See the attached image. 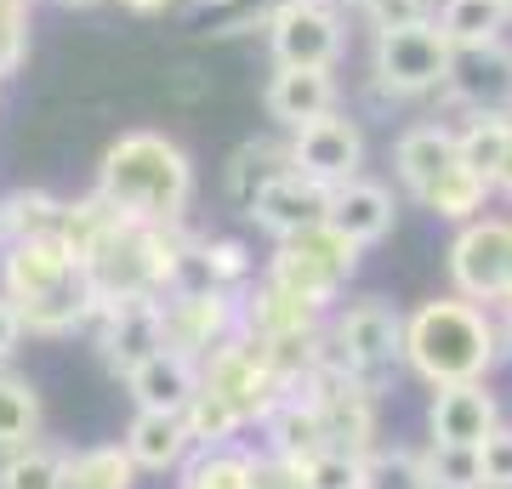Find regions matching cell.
<instances>
[{"instance_id": "obj_1", "label": "cell", "mask_w": 512, "mask_h": 489, "mask_svg": "<svg viewBox=\"0 0 512 489\" xmlns=\"http://www.w3.org/2000/svg\"><path fill=\"white\" fill-rule=\"evenodd\" d=\"M0 290L18 302L29 336H74L97 319V285L86 273V256L63 234H29L0 251Z\"/></svg>"}, {"instance_id": "obj_2", "label": "cell", "mask_w": 512, "mask_h": 489, "mask_svg": "<svg viewBox=\"0 0 512 489\" xmlns=\"http://www.w3.org/2000/svg\"><path fill=\"white\" fill-rule=\"evenodd\" d=\"M103 200L126 222H154V228H183L194 205V160L183 143H171L165 131H120L103 160H97V188Z\"/></svg>"}, {"instance_id": "obj_3", "label": "cell", "mask_w": 512, "mask_h": 489, "mask_svg": "<svg viewBox=\"0 0 512 489\" xmlns=\"http://www.w3.org/2000/svg\"><path fill=\"white\" fill-rule=\"evenodd\" d=\"M501 359V325L467 296H433L404 319V364L427 387L484 381Z\"/></svg>"}, {"instance_id": "obj_4", "label": "cell", "mask_w": 512, "mask_h": 489, "mask_svg": "<svg viewBox=\"0 0 512 489\" xmlns=\"http://www.w3.org/2000/svg\"><path fill=\"white\" fill-rule=\"evenodd\" d=\"M353 268H359V245L348 234H336L330 222L319 228H302L291 239H274V256H268V285H279L285 296L308 302L313 313H325L342 290H348Z\"/></svg>"}, {"instance_id": "obj_5", "label": "cell", "mask_w": 512, "mask_h": 489, "mask_svg": "<svg viewBox=\"0 0 512 489\" xmlns=\"http://www.w3.org/2000/svg\"><path fill=\"white\" fill-rule=\"evenodd\" d=\"M456 69V46L433 18L399 23V29H376L370 40V80L382 97H427V91L450 86Z\"/></svg>"}, {"instance_id": "obj_6", "label": "cell", "mask_w": 512, "mask_h": 489, "mask_svg": "<svg viewBox=\"0 0 512 489\" xmlns=\"http://www.w3.org/2000/svg\"><path fill=\"white\" fill-rule=\"evenodd\" d=\"M160 319H165V347H177L188 359H205L239 330V290L205 285V279L183 273L160 296Z\"/></svg>"}, {"instance_id": "obj_7", "label": "cell", "mask_w": 512, "mask_h": 489, "mask_svg": "<svg viewBox=\"0 0 512 489\" xmlns=\"http://www.w3.org/2000/svg\"><path fill=\"white\" fill-rule=\"evenodd\" d=\"M450 285L456 296L478 308L512 302V222L507 217H473L450 239Z\"/></svg>"}, {"instance_id": "obj_8", "label": "cell", "mask_w": 512, "mask_h": 489, "mask_svg": "<svg viewBox=\"0 0 512 489\" xmlns=\"http://www.w3.org/2000/svg\"><path fill=\"white\" fill-rule=\"evenodd\" d=\"M200 381L211 387V393H222V399L234 404L239 416H245V427H256V421L291 393V387L274 376L268 353H262L245 330H234L217 353H205V359H200Z\"/></svg>"}, {"instance_id": "obj_9", "label": "cell", "mask_w": 512, "mask_h": 489, "mask_svg": "<svg viewBox=\"0 0 512 489\" xmlns=\"http://www.w3.org/2000/svg\"><path fill=\"white\" fill-rule=\"evenodd\" d=\"M330 347H336V359L376 393L387 370L404 364V319L387 308L382 296H365V302H353V308L330 325Z\"/></svg>"}, {"instance_id": "obj_10", "label": "cell", "mask_w": 512, "mask_h": 489, "mask_svg": "<svg viewBox=\"0 0 512 489\" xmlns=\"http://www.w3.org/2000/svg\"><path fill=\"white\" fill-rule=\"evenodd\" d=\"M262 29H268L274 63H291V69H336L348 46L342 12L330 0H279Z\"/></svg>"}, {"instance_id": "obj_11", "label": "cell", "mask_w": 512, "mask_h": 489, "mask_svg": "<svg viewBox=\"0 0 512 489\" xmlns=\"http://www.w3.org/2000/svg\"><path fill=\"white\" fill-rule=\"evenodd\" d=\"M86 336L97 342L103 370L126 381L148 353H160L165 347L160 296H103V302H97V319L86 325Z\"/></svg>"}, {"instance_id": "obj_12", "label": "cell", "mask_w": 512, "mask_h": 489, "mask_svg": "<svg viewBox=\"0 0 512 489\" xmlns=\"http://www.w3.org/2000/svg\"><path fill=\"white\" fill-rule=\"evenodd\" d=\"M291 165L302 171V177L325 182V188H342V182L365 177V131H359V120H348L342 109L319 114V120H308V126L291 131Z\"/></svg>"}, {"instance_id": "obj_13", "label": "cell", "mask_w": 512, "mask_h": 489, "mask_svg": "<svg viewBox=\"0 0 512 489\" xmlns=\"http://www.w3.org/2000/svg\"><path fill=\"white\" fill-rule=\"evenodd\" d=\"M245 217H251L268 239H291V234L319 228V222L330 217V188L313 182V177H302V171L291 165V171H279V177L245 205Z\"/></svg>"}, {"instance_id": "obj_14", "label": "cell", "mask_w": 512, "mask_h": 489, "mask_svg": "<svg viewBox=\"0 0 512 489\" xmlns=\"http://www.w3.org/2000/svg\"><path fill=\"white\" fill-rule=\"evenodd\" d=\"M433 444H467L478 450L484 438L501 427V404L484 381H456V387H433V410H427Z\"/></svg>"}, {"instance_id": "obj_15", "label": "cell", "mask_w": 512, "mask_h": 489, "mask_svg": "<svg viewBox=\"0 0 512 489\" xmlns=\"http://www.w3.org/2000/svg\"><path fill=\"white\" fill-rule=\"evenodd\" d=\"M336 97H342L336 69H291V63H274L268 91H262L268 120L285 126V131H296V126H308V120H319V114H330L336 109Z\"/></svg>"}, {"instance_id": "obj_16", "label": "cell", "mask_w": 512, "mask_h": 489, "mask_svg": "<svg viewBox=\"0 0 512 489\" xmlns=\"http://www.w3.org/2000/svg\"><path fill=\"white\" fill-rule=\"evenodd\" d=\"M126 393H131L137 410L183 416L188 399L200 393V359H188V353H177V347H160V353H148V359L126 376Z\"/></svg>"}, {"instance_id": "obj_17", "label": "cell", "mask_w": 512, "mask_h": 489, "mask_svg": "<svg viewBox=\"0 0 512 489\" xmlns=\"http://www.w3.org/2000/svg\"><path fill=\"white\" fill-rule=\"evenodd\" d=\"M325 222L365 251V245H382V239L393 234L399 200H393V188H382V182L353 177V182H342V188H330V217Z\"/></svg>"}, {"instance_id": "obj_18", "label": "cell", "mask_w": 512, "mask_h": 489, "mask_svg": "<svg viewBox=\"0 0 512 489\" xmlns=\"http://www.w3.org/2000/svg\"><path fill=\"white\" fill-rule=\"evenodd\" d=\"M444 91H456L473 114H512V52L501 40L456 52V69H450Z\"/></svg>"}, {"instance_id": "obj_19", "label": "cell", "mask_w": 512, "mask_h": 489, "mask_svg": "<svg viewBox=\"0 0 512 489\" xmlns=\"http://www.w3.org/2000/svg\"><path fill=\"white\" fill-rule=\"evenodd\" d=\"M126 455L137 461V472H183V461L194 455L183 416H165V410H137L126 427Z\"/></svg>"}, {"instance_id": "obj_20", "label": "cell", "mask_w": 512, "mask_h": 489, "mask_svg": "<svg viewBox=\"0 0 512 489\" xmlns=\"http://www.w3.org/2000/svg\"><path fill=\"white\" fill-rule=\"evenodd\" d=\"M450 165H456V131L450 126H410L399 143H393V171H399V182L416 200L450 171Z\"/></svg>"}, {"instance_id": "obj_21", "label": "cell", "mask_w": 512, "mask_h": 489, "mask_svg": "<svg viewBox=\"0 0 512 489\" xmlns=\"http://www.w3.org/2000/svg\"><path fill=\"white\" fill-rule=\"evenodd\" d=\"M256 427H262V438H268V455H285V461H302V455L325 450L319 410H313V399L302 393V387H291V393L256 421Z\"/></svg>"}, {"instance_id": "obj_22", "label": "cell", "mask_w": 512, "mask_h": 489, "mask_svg": "<svg viewBox=\"0 0 512 489\" xmlns=\"http://www.w3.org/2000/svg\"><path fill=\"white\" fill-rule=\"evenodd\" d=\"M319 319H325V313H313L308 302L285 296V290L268 285V279H262L251 296H239V330L256 336V342H268V336H291V330H319Z\"/></svg>"}, {"instance_id": "obj_23", "label": "cell", "mask_w": 512, "mask_h": 489, "mask_svg": "<svg viewBox=\"0 0 512 489\" xmlns=\"http://www.w3.org/2000/svg\"><path fill=\"white\" fill-rule=\"evenodd\" d=\"M490 194H495V182L490 177H478L473 165H450L427 194H421V205L433 211V217H444V222H473V217H484V205H490Z\"/></svg>"}, {"instance_id": "obj_24", "label": "cell", "mask_w": 512, "mask_h": 489, "mask_svg": "<svg viewBox=\"0 0 512 489\" xmlns=\"http://www.w3.org/2000/svg\"><path fill=\"white\" fill-rule=\"evenodd\" d=\"M40 427H46V410H40V393L29 376H12L0 370V455L35 444Z\"/></svg>"}, {"instance_id": "obj_25", "label": "cell", "mask_w": 512, "mask_h": 489, "mask_svg": "<svg viewBox=\"0 0 512 489\" xmlns=\"http://www.w3.org/2000/svg\"><path fill=\"white\" fill-rule=\"evenodd\" d=\"M279 171H291V148L285 143H245L234 160H228V171H222V188H228V200L245 211Z\"/></svg>"}, {"instance_id": "obj_26", "label": "cell", "mask_w": 512, "mask_h": 489, "mask_svg": "<svg viewBox=\"0 0 512 489\" xmlns=\"http://www.w3.org/2000/svg\"><path fill=\"white\" fill-rule=\"evenodd\" d=\"M188 279H205V285H222V290H239L245 279L256 273V256L245 239H194V251H188Z\"/></svg>"}, {"instance_id": "obj_27", "label": "cell", "mask_w": 512, "mask_h": 489, "mask_svg": "<svg viewBox=\"0 0 512 489\" xmlns=\"http://www.w3.org/2000/svg\"><path fill=\"white\" fill-rule=\"evenodd\" d=\"M507 143H512V114H473V120L456 131V160L495 182L501 165H507Z\"/></svg>"}, {"instance_id": "obj_28", "label": "cell", "mask_w": 512, "mask_h": 489, "mask_svg": "<svg viewBox=\"0 0 512 489\" xmlns=\"http://www.w3.org/2000/svg\"><path fill=\"white\" fill-rule=\"evenodd\" d=\"M433 23L450 35V46H456V52H473V46H490V40H501V29H507V12H501V0H444Z\"/></svg>"}, {"instance_id": "obj_29", "label": "cell", "mask_w": 512, "mask_h": 489, "mask_svg": "<svg viewBox=\"0 0 512 489\" xmlns=\"http://www.w3.org/2000/svg\"><path fill=\"white\" fill-rule=\"evenodd\" d=\"M69 484V455L52 450L46 438L0 455V489H63Z\"/></svg>"}, {"instance_id": "obj_30", "label": "cell", "mask_w": 512, "mask_h": 489, "mask_svg": "<svg viewBox=\"0 0 512 489\" xmlns=\"http://www.w3.org/2000/svg\"><path fill=\"white\" fill-rule=\"evenodd\" d=\"M63 489H137V461L126 455V444H92V450L69 455Z\"/></svg>"}, {"instance_id": "obj_31", "label": "cell", "mask_w": 512, "mask_h": 489, "mask_svg": "<svg viewBox=\"0 0 512 489\" xmlns=\"http://www.w3.org/2000/svg\"><path fill=\"white\" fill-rule=\"evenodd\" d=\"M183 421H188V438H194V450H222V444H234V438L245 433V416H239V410L222 399V393H211L205 381H200V393L188 399Z\"/></svg>"}, {"instance_id": "obj_32", "label": "cell", "mask_w": 512, "mask_h": 489, "mask_svg": "<svg viewBox=\"0 0 512 489\" xmlns=\"http://www.w3.org/2000/svg\"><path fill=\"white\" fill-rule=\"evenodd\" d=\"M251 472H256V455L251 450H194L183 461V489H251Z\"/></svg>"}, {"instance_id": "obj_33", "label": "cell", "mask_w": 512, "mask_h": 489, "mask_svg": "<svg viewBox=\"0 0 512 489\" xmlns=\"http://www.w3.org/2000/svg\"><path fill=\"white\" fill-rule=\"evenodd\" d=\"M63 205L52 188H12L6 200H0V211H6V228H12V239H29V234H57L63 228Z\"/></svg>"}, {"instance_id": "obj_34", "label": "cell", "mask_w": 512, "mask_h": 489, "mask_svg": "<svg viewBox=\"0 0 512 489\" xmlns=\"http://www.w3.org/2000/svg\"><path fill=\"white\" fill-rule=\"evenodd\" d=\"M365 489H433V478H427V461L416 450H370Z\"/></svg>"}, {"instance_id": "obj_35", "label": "cell", "mask_w": 512, "mask_h": 489, "mask_svg": "<svg viewBox=\"0 0 512 489\" xmlns=\"http://www.w3.org/2000/svg\"><path fill=\"white\" fill-rule=\"evenodd\" d=\"M296 467H302V489H365V455L313 450Z\"/></svg>"}, {"instance_id": "obj_36", "label": "cell", "mask_w": 512, "mask_h": 489, "mask_svg": "<svg viewBox=\"0 0 512 489\" xmlns=\"http://www.w3.org/2000/svg\"><path fill=\"white\" fill-rule=\"evenodd\" d=\"M421 461H427V478H433V489H484L478 450H467V444H433Z\"/></svg>"}, {"instance_id": "obj_37", "label": "cell", "mask_w": 512, "mask_h": 489, "mask_svg": "<svg viewBox=\"0 0 512 489\" xmlns=\"http://www.w3.org/2000/svg\"><path fill=\"white\" fill-rule=\"evenodd\" d=\"M478 472H484V489H512V427H495L478 444Z\"/></svg>"}, {"instance_id": "obj_38", "label": "cell", "mask_w": 512, "mask_h": 489, "mask_svg": "<svg viewBox=\"0 0 512 489\" xmlns=\"http://www.w3.org/2000/svg\"><path fill=\"white\" fill-rule=\"evenodd\" d=\"M359 12L370 18V29H399V23L427 18V0H365Z\"/></svg>"}, {"instance_id": "obj_39", "label": "cell", "mask_w": 512, "mask_h": 489, "mask_svg": "<svg viewBox=\"0 0 512 489\" xmlns=\"http://www.w3.org/2000/svg\"><path fill=\"white\" fill-rule=\"evenodd\" d=\"M251 489H302V467L285 461V455H256Z\"/></svg>"}, {"instance_id": "obj_40", "label": "cell", "mask_w": 512, "mask_h": 489, "mask_svg": "<svg viewBox=\"0 0 512 489\" xmlns=\"http://www.w3.org/2000/svg\"><path fill=\"white\" fill-rule=\"evenodd\" d=\"M23 336H29V330H23V313H18V302H12V296L0 290V370L12 364V353L23 347Z\"/></svg>"}, {"instance_id": "obj_41", "label": "cell", "mask_w": 512, "mask_h": 489, "mask_svg": "<svg viewBox=\"0 0 512 489\" xmlns=\"http://www.w3.org/2000/svg\"><path fill=\"white\" fill-rule=\"evenodd\" d=\"M126 12H137V18H160V12H171V6H183V0H120Z\"/></svg>"}, {"instance_id": "obj_42", "label": "cell", "mask_w": 512, "mask_h": 489, "mask_svg": "<svg viewBox=\"0 0 512 489\" xmlns=\"http://www.w3.org/2000/svg\"><path fill=\"white\" fill-rule=\"evenodd\" d=\"M495 325H501V353L512 359V302H501V313H495Z\"/></svg>"}, {"instance_id": "obj_43", "label": "cell", "mask_w": 512, "mask_h": 489, "mask_svg": "<svg viewBox=\"0 0 512 489\" xmlns=\"http://www.w3.org/2000/svg\"><path fill=\"white\" fill-rule=\"evenodd\" d=\"M495 188H501V194L512 200V143H507V165H501V177H495Z\"/></svg>"}, {"instance_id": "obj_44", "label": "cell", "mask_w": 512, "mask_h": 489, "mask_svg": "<svg viewBox=\"0 0 512 489\" xmlns=\"http://www.w3.org/2000/svg\"><path fill=\"white\" fill-rule=\"evenodd\" d=\"M6 245H12V228H6V211H0V251H6Z\"/></svg>"}, {"instance_id": "obj_45", "label": "cell", "mask_w": 512, "mask_h": 489, "mask_svg": "<svg viewBox=\"0 0 512 489\" xmlns=\"http://www.w3.org/2000/svg\"><path fill=\"white\" fill-rule=\"evenodd\" d=\"M57 6H97V0H57Z\"/></svg>"}, {"instance_id": "obj_46", "label": "cell", "mask_w": 512, "mask_h": 489, "mask_svg": "<svg viewBox=\"0 0 512 489\" xmlns=\"http://www.w3.org/2000/svg\"><path fill=\"white\" fill-rule=\"evenodd\" d=\"M330 6H365V0H330Z\"/></svg>"}, {"instance_id": "obj_47", "label": "cell", "mask_w": 512, "mask_h": 489, "mask_svg": "<svg viewBox=\"0 0 512 489\" xmlns=\"http://www.w3.org/2000/svg\"><path fill=\"white\" fill-rule=\"evenodd\" d=\"M501 12H507V18H512V0H501Z\"/></svg>"}, {"instance_id": "obj_48", "label": "cell", "mask_w": 512, "mask_h": 489, "mask_svg": "<svg viewBox=\"0 0 512 489\" xmlns=\"http://www.w3.org/2000/svg\"><path fill=\"white\" fill-rule=\"evenodd\" d=\"M211 6H234V0H211Z\"/></svg>"}, {"instance_id": "obj_49", "label": "cell", "mask_w": 512, "mask_h": 489, "mask_svg": "<svg viewBox=\"0 0 512 489\" xmlns=\"http://www.w3.org/2000/svg\"><path fill=\"white\" fill-rule=\"evenodd\" d=\"M23 6H35V0H23Z\"/></svg>"}, {"instance_id": "obj_50", "label": "cell", "mask_w": 512, "mask_h": 489, "mask_svg": "<svg viewBox=\"0 0 512 489\" xmlns=\"http://www.w3.org/2000/svg\"><path fill=\"white\" fill-rule=\"evenodd\" d=\"M0 86H6V74H0Z\"/></svg>"}]
</instances>
